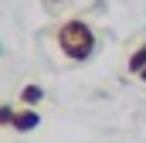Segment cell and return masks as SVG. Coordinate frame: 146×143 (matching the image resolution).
I'll list each match as a JSON object with an SVG mask.
<instances>
[{"mask_svg":"<svg viewBox=\"0 0 146 143\" xmlns=\"http://www.w3.org/2000/svg\"><path fill=\"white\" fill-rule=\"evenodd\" d=\"M54 44H58V51L68 61L82 65V61H88L99 51V34H95V27L85 17H68V21H61L54 27Z\"/></svg>","mask_w":146,"mask_h":143,"instance_id":"6da1fadb","label":"cell"},{"mask_svg":"<svg viewBox=\"0 0 146 143\" xmlns=\"http://www.w3.org/2000/svg\"><path fill=\"white\" fill-rule=\"evenodd\" d=\"M37 126H41V112H37V109L21 106L17 112H14V123H10V130H17V133H31V130H37Z\"/></svg>","mask_w":146,"mask_h":143,"instance_id":"7a4b0ae2","label":"cell"},{"mask_svg":"<svg viewBox=\"0 0 146 143\" xmlns=\"http://www.w3.org/2000/svg\"><path fill=\"white\" fill-rule=\"evenodd\" d=\"M41 102H44V89H41V85L31 82V85H24V89H21V106L34 109V106H41Z\"/></svg>","mask_w":146,"mask_h":143,"instance_id":"3957f363","label":"cell"},{"mask_svg":"<svg viewBox=\"0 0 146 143\" xmlns=\"http://www.w3.org/2000/svg\"><path fill=\"white\" fill-rule=\"evenodd\" d=\"M126 68H129V75H139V72L146 68V41L129 55V65H126Z\"/></svg>","mask_w":146,"mask_h":143,"instance_id":"277c9868","label":"cell"},{"mask_svg":"<svg viewBox=\"0 0 146 143\" xmlns=\"http://www.w3.org/2000/svg\"><path fill=\"white\" fill-rule=\"evenodd\" d=\"M14 112H17V106L0 102V126H10V123H14Z\"/></svg>","mask_w":146,"mask_h":143,"instance_id":"5b68a950","label":"cell"},{"mask_svg":"<svg viewBox=\"0 0 146 143\" xmlns=\"http://www.w3.org/2000/svg\"><path fill=\"white\" fill-rule=\"evenodd\" d=\"M68 3H72V0H41V7H44L48 14H58V10H61V7H68Z\"/></svg>","mask_w":146,"mask_h":143,"instance_id":"8992f818","label":"cell"},{"mask_svg":"<svg viewBox=\"0 0 146 143\" xmlns=\"http://www.w3.org/2000/svg\"><path fill=\"white\" fill-rule=\"evenodd\" d=\"M139 78H143V82H146V68H143V72H139Z\"/></svg>","mask_w":146,"mask_h":143,"instance_id":"52a82bcc","label":"cell"},{"mask_svg":"<svg viewBox=\"0 0 146 143\" xmlns=\"http://www.w3.org/2000/svg\"><path fill=\"white\" fill-rule=\"evenodd\" d=\"M0 51H3V48H0Z\"/></svg>","mask_w":146,"mask_h":143,"instance_id":"ba28073f","label":"cell"}]
</instances>
